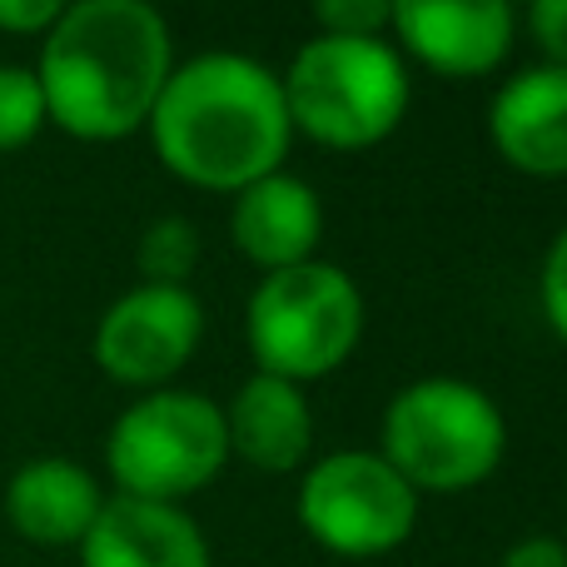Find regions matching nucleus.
Returning a JSON list of instances; mask_svg holds the SVG:
<instances>
[{
	"instance_id": "f257e3e1",
	"label": "nucleus",
	"mask_w": 567,
	"mask_h": 567,
	"mask_svg": "<svg viewBox=\"0 0 567 567\" xmlns=\"http://www.w3.org/2000/svg\"><path fill=\"white\" fill-rule=\"evenodd\" d=\"M145 130L169 175L219 195L275 175L293 140L279 75L235 50H209L169 70Z\"/></svg>"
},
{
	"instance_id": "f03ea898",
	"label": "nucleus",
	"mask_w": 567,
	"mask_h": 567,
	"mask_svg": "<svg viewBox=\"0 0 567 567\" xmlns=\"http://www.w3.org/2000/svg\"><path fill=\"white\" fill-rule=\"evenodd\" d=\"M175 70L169 25L145 0H80L40 40V95L50 125L110 145L150 125L159 90Z\"/></svg>"
},
{
	"instance_id": "7ed1b4c3",
	"label": "nucleus",
	"mask_w": 567,
	"mask_h": 567,
	"mask_svg": "<svg viewBox=\"0 0 567 567\" xmlns=\"http://www.w3.org/2000/svg\"><path fill=\"white\" fill-rule=\"evenodd\" d=\"M293 135L323 150H369L409 115V70L389 40L313 35L279 75Z\"/></svg>"
},
{
	"instance_id": "20e7f679",
	"label": "nucleus",
	"mask_w": 567,
	"mask_h": 567,
	"mask_svg": "<svg viewBox=\"0 0 567 567\" xmlns=\"http://www.w3.org/2000/svg\"><path fill=\"white\" fill-rule=\"evenodd\" d=\"M508 449L503 409L463 379H419L399 389L383 413L379 458L413 493H468L488 483Z\"/></svg>"
},
{
	"instance_id": "39448f33",
	"label": "nucleus",
	"mask_w": 567,
	"mask_h": 567,
	"mask_svg": "<svg viewBox=\"0 0 567 567\" xmlns=\"http://www.w3.org/2000/svg\"><path fill=\"white\" fill-rule=\"evenodd\" d=\"M359 339L363 293L349 269L323 259L265 275L245 303V343L255 373H275L299 389L343 369Z\"/></svg>"
},
{
	"instance_id": "423d86ee",
	"label": "nucleus",
	"mask_w": 567,
	"mask_h": 567,
	"mask_svg": "<svg viewBox=\"0 0 567 567\" xmlns=\"http://www.w3.org/2000/svg\"><path fill=\"white\" fill-rule=\"evenodd\" d=\"M229 463L225 413L215 399L189 389H155L135 399L105 439V468L120 498L179 503L209 488Z\"/></svg>"
},
{
	"instance_id": "0eeeda50",
	"label": "nucleus",
	"mask_w": 567,
	"mask_h": 567,
	"mask_svg": "<svg viewBox=\"0 0 567 567\" xmlns=\"http://www.w3.org/2000/svg\"><path fill=\"white\" fill-rule=\"evenodd\" d=\"M299 523L333 558H383L419 528V493L379 453L343 449L299 478Z\"/></svg>"
},
{
	"instance_id": "6e6552de",
	"label": "nucleus",
	"mask_w": 567,
	"mask_h": 567,
	"mask_svg": "<svg viewBox=\"0 0 567 567\" xmlns=\"http://www.w3.org/2000/svg\"><path fill=\"white\" fill-rule=\"evenodd\" d=\"M205 339V309L189 289L135 284L95 323V363L125 389L169 383Z\"/></svg>"
},
{
	"instance_id": "1a4fd4ad",
	"label": "nucleus",
	"mask_w": 567,
	"mask_h": 567,
	"mask_svg": "<svg viewBox=\"0 0 567 567\" xmlns=\"http://www.w3.org/2000/svg\"><path fill=\"white\" fill-rule=\"evenodd\" d=\"M389 30L433 75L478 80L508 60L518 16L508 0H403Z\"/></svg>"
},
{
	"instance_id": "9d476101",
	"label": "nucleus",
	"mask_w": 567,
	"mask_h": 567,
	"mask_svg": "<svg viewBox=\"0 0 567 567\" xmlns=\"http://www.w3.org/2000/svg\"><path fill=\"white\" fill-rule=\"evenodd\" d=\"M488 140L518 175L567 179V70L513 75L488 105Z\"/></svg>"
},
{
	"instance_id": "9b49d317",
	"label": "nucleus",
	"mask_w": 567,
	"mask_h": 567,
	"mask_svg": "<svg viewBox=\"0 0 567 567\" xmlns=\"http://www.w3.org/2000/svg\"><path fill=\"white\" fill-rule=\"evenodd\" d=\"M229 239H235L239 255L255 269H265V275L309 265L323 239V205H319V195H313V185H303L299 175L275 169V175L255 179L249 189L235 195Z\"/></svg>"
},
{
	"instance_id": "f8f14e48",
	"label": "nucleus",
	"mask_w": 567,
	"mask_h": 567,
	"mask_svg": "<svg viewBox=\"0 0 567 567\" xmlns=\"http://www.w3.org/2000/svg\"><path fill=\"white\" fill-rule=\"evenodd\" d=\"M80 567H215V558L185 508L115 493L80 543Z\"/></svg>"
},
{
	"instance_id": "ddd939ff",
	"label": "nucleus",
	"mask_w": 567,
	"mask_h": 567,
	"mask_svg": "<svg viewBox=\"0 0 567 567\" xmlns=\"http://www.w3.org/2000/svg\"><path fill=\"white\" fill-rule=\"evenodd\" d=\"M100 508H105V498H100L95 473L75 458H30L6 483L10 528L25 543H40V548L85 543Z\"/></svg>"
},
{
	"instance_id": "4468645a",
	"label": "nucleus",
	"mask_w": 567,
	"mask_h": 567,
	"mask_svg": "<svg viewBox=\"0 0 567 567\" xmlns=\"http://www.w3.org/2000/svg\"><path fill=\"white\" fill-rule=\"evenodd\" d=\"M225 439L229 453L265 473H293L313 449V413L299 383L275 373H249L225 403Z\"/></svg>"
},
{
	"instance_id": "2eb2a0df",
	"label": "nucleus",
	"mask_w": 567,
	"mask_h": 567,
	"mask_svg": "<svg viewBox=\"0 0 567 567\" xmlns=\"http://www.w3.org/2000/svg\"><path fill=\"white\" fill-rule=\"evenodd\" d=\"M135 265L145 284H165V289H189V275L199 269V229L179 215H165L140 235Z\"/></svg>"
},
{
	"instance_id": "dca6fc26",
	"label": "nucleus",
	"mask_w": 567,
	"mask_h": 567,
	"mask_svg": "<svg viewBox=\"0 0 567 567\" xmlns=\"http://www.w3.org/2000/svg\"><path fill=\"white\" fill-rule=\"evenodd\" d=\"M45 120L50 115H45V95H40L35 70L0 65V155L30 145Z\"/></svg>"
},
{
	"instance_id": "f3484780",
	"label": "nucleus",
	"mask_w": 567,
	"mask_h": 567,
	"mask_svg": "<svg viewBox=\"0 0 567 567\" xmlns=\"http://www.w3.org/2000/svg\"><path fill=\"white\" fill-rule=\"evenodd\" d=\"M389 16L393 6H383V0H323L313 10L319 35H343V40H383Z\"/></svg>"
},
{
	"instance_id": "a211bd4d",
	"label": "nucleus",
	"mask_w": 567,
	"mask_h": 567,
	"mask_svg": "<svg viewBox=\"0 0 567 567\" xmlns=\"http://www.w3.org/2000/svg\"><path fill=\"white\" fill-rule=\"evenodd\" d=\"M538 299H543V319H548L553 333L567 343V225L558 229V239L548 245L543 279H538Z\"/></svg>"
},
{
	"instance_id": "6ab92c4d",
	"label": "nucleus",
	"mask_w": 567,
	"mask_h": 567,
	"mask_svg": "<svg viewBox=\"0 0 567 567\" xmlns=\"http://www.w3.org/2000/svg\"><path fill=\"white\" fill-rule=\"evenodd\" d=\"M528 30L543 50V65L567 70V0H538L528 10Z\"/></svg>"
},
{
	"instance_id": "aec40b11",
	"label": "nucleus",
	"mask_w": 567,
	"mask_h": 567,
	"mask_svg": "<svg viewBox=\"0 0 567 567\" xmlns=\"http://www.w3.org/2000/svg\"><path fill=\"white\" fill-rule=\"evenodd\" d=\"M55 0H0V30H10V35H40L45 40V30L60 20Z\"/></svg>"
},
{
	"instance_id": "412c9836",
	"label": "nucleus",
	"mask_w": 567,
	"mask_h": 567,
	"mask_svg": "<svg viewBox=\"0 0 567 567\" xmlns=\"http://www.w3.org/2000/svg\"><path fill=\"white\" fill-rule=\"evenodd\" d=\"M498 567H567V543L548 538V533H533V538L513 543Z\"/></svg>"
}]
</instances>
